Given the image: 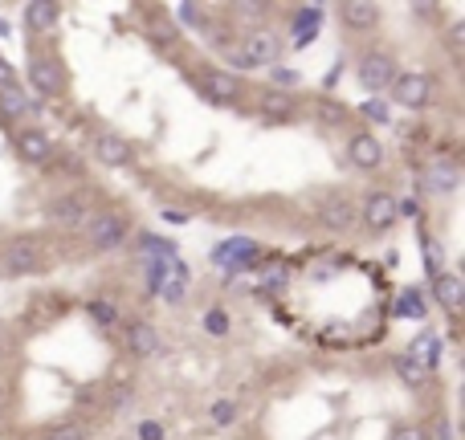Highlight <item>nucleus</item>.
<instances>
[{
    "label": "nucleus",
    "instance_id": "nucleus-1",
    "mask_svg": "<svg viewBox=\"0 0 465 440\" xmlns=\"http://www.w3.org/2000/svg\"><path fill=\"white\" fill-rule=\"evenodd\" d=\"M359 81H364L367 94L388 90V86L396 81V65H392V57H383V53H367L364 62H359Z\"/></svg>",
    "mask_w": 465,
    "mask_h": 440
},
{
    "label": "nucleus",
    "instance_id": "nucleus-2",
    "mask_svg": "<svg viewBox=\"0 0 465 440\" xmlns=\"http://www.w3.org/2000/svg\"><path fill=\"white\" fill-rule=\"evenodd\" d=\"M200 94L208 98V102H216V106H232L237 94H241V86H237V78L225 74V69H204V74H200Z\"/></svg>",
    "mask_w": 465,
    "mask_h": 440
},
{
    "label": "nucleus",
    "instance_id": "nucleus-3",
    "mask_svg": "<svg viewBox=\"0 0 465 440\" xmlns=\"http://www.w3.org/2000/svg\"><path fill=\"white\" fill-rule=\"evenodd\" d=\"M392 94H396L400 106H408V111H420L432 94V81L425 74H400V81H392Z\"/></svg>",
    "mask_w": 465,
    "mask_h": 440
},
{
    "label": "nucleus",
    "instance_id": "nucleus-4",
    "mask_svg": "<svg viewBox=\"0 0 465 440\" xmlns=\"http://www.w3.org/2000/svg\"><path fill=\"white\" fill-rule=\"evenodd\" d=\"M41 244L37 241H13L9 244V249H4V269H9V273H37V269H41Z\"/></svg>",
    "mask_w": 465,
    "mask_h": 440
},
{
    "label": "nucleus",
    "instance_id": "nucleus-5",
    "mask_svg": "<svg viewBox=\"0 0 465 440\" xmlns=\"http://www.w3.org/2000/svg\"><path fill=\"white\" fill-rule=\"evenodd\" d=\"M127 241V225H123V216H99L94 225H90V244L94 249H118V244Z\"/></svg>",
    "mask_w": 465,
    "mask_h": 440
},
{
    "label": "nucleus",
    "instance_id": "nucleus-6",
    "mask_svg": "<svg viewBox=\"0 0 465 440\" xmlns=\"http://www.w3.org/2000/svg\"><path fill=\"white\" fill-rule=\"evenodd\" d=\"M241 57H245V65H250V69H257V65H269L274 57H278V37H274V33H253L250 41L241 45Z\"/></svg>",
    "mask_w": 465,
    "mask_h": 440
},
{
    "label": "nucleus",
    "instance_id": "nucleus-7",
    "mask_svg": "<svg viewBox=\"0 0 465 440\" xmlns=\"http://www.w3.org/2000/svg\"><path fill=\"white\" fill-rule=\"evenodd\" d=\"M253 257H257V241H250V237H232V241H225L213 253V261L225 265V269H237V265H245V261H253Z\"/></svg>",
    "mask_w": 465,
    "mask_h": 440
},
{
    "label": "nucleus",
    "instance_id": "nucleus-8",
    "mask_svg": "<svg viewBox=\"0 0 465 440\" xmlns=\"http://www.w3.org/2000/svg\"><path fill=\"white\" fill-rule=\"evenodd\" d=\"M400 216V204L392 200L388 192H371L367 196V204H364V220L371 228H388L392 220Z\"/></svg>",
    "mask_w": 465,
    "mask_h": 440
},
{
    "label": "nucleus",
    "instance_id": "nucleus-9",
    "mask_svg": "<svg viewBox=\"0 0 465 440\" xmlns=\"http://www.w3.org/2000/svg\"><path fill=\"white\" fill-rule=\"evenodd\" d=\"M29 81H33L41 94H57L62 90V65L53 57H33L29 62Z\"/></svg>",
    "mask_w": 465,
    "mask_h": 440
},
{
    "label": "nucleus",
    "instance_id": "nucleus-10",
    "mask_svg": "<svg viewBox=\"0 0 465 440\" xmlns=\"http://www.w3.org/2000/svg\"><path fill=\"white\" fill-rule=\"evenodd\" d=\"M347 151H351V163H355V167H380L383 163V147L376 143L371 135H355Z\"/></svg>",
    "mask_w": 465,
    "mask_h": 440
},
{
    "label": "nucleus",
    "instance_id": "nucleus-11",
    "mask_svg": "<svg viewBox=\"0 0 465 440\" xmlns=\"http://www.w3.org/2000/svg\"><path fill=\"white\" fill-rule=\"evenodd\" d=\"M408 359H416L425 371H429V367H437V363H441V339H437L432 330L416 334V339H413V351H408Z\"/></svg>",
    "mask_w": 465,
    "mask_h": 440
},
{
    "label": "nucleus",
    "instance_id": "nucleus-12",
    "mask_svg": "<svg viewBox=\"0 0 465 440\" xmlns=\"http://www.w3.org/2000/svg\"><path fill=\"white\" fill-rule=\"evenodd\" d=\"M50 216L57 220V225H82L86 220V200L82 196H62V200H53V208H50Z\"/></svg>",
    "mask_w": 465,
    "mask_h": 440
},
{
    "label": "nucleus",
    "instance_id": "nucleus-13",
    "mask_svg": "<svg viewBox=\"0 0 465 440\" xmlns=\"http://www.w3.org/2000/svg\"><path fill=\"white\" fill-rule=\"evenodd\" d=\"M429 184L437 188V192H453V188L461 184V171H457V163L432 159V163H429Z\"/></svg>",
    "mask_w": 465,
    "mask_h": 440
},
{
    "label": "nucleus",
    "instance_id": "nucleus-14",
    "mask_svg": "<svg viewBox=\"0 0 465 440\" xmlns=\"http://www.w3.org/2000/svg\"><path fill=\"white\" fill-rule=\"evenodd\" d=\"M461 298H465V281L457 273H441L437 277V302L445 310H457L461 306Z\"/></svg>",
    "mask_w": 465,
    "mask_h": 440
},
{
    "label": "nucleus",
    "instance_id": "nucleus-15",
    "mask_svg": "<svg viewBox=\"0 0 465 440\" xmlns=\"http://www.w3.org/2000/svg\"><path fill=\"white\" fill-rule=\"evenodd\" d=\"M323 220H327L331 228H339V232L351 228L355 225V208H351V200H343V196H339V200H327V204H323Z\"/></svg>",
    "mask_w": 465,
    "mask_h": 440
},
{
    "label": "nucleus",
    "instance_id": "nucleus-16",
    "mask_svg": "<svg viewBox=\"0 0 465 440\" xmlns=\"http://www.w3.org/2000/svg\"><path fill=\"white\" fill-rule=\"evenodd\" d=\"M99 159L111 163V167H123V163L131 159V147L123 143L118 135H102L99 139Z\"/></svg>",
    "mask_w": 465,
    "mask_h": 440
},
{
    "label": "nucleus",
    "instance_id": "nucleus-17",
    "mask_svg": "<svg viewBox=\"0 0 465 440\" xmlns=\"http://www.w3.org/2000/svg\"><path fill=\"white\" fill-rule=\"evenodd\" d=\"M131 351L135 355H155L159 351V334H155V326H147V322H135L131 326Z\"/></svg>",
    "mask_w": 465,
    "mask_h": 440
},
{
    "label": "nucleus",
    "instance_id": "nucleus-18",
    "mask_svg": "<svg viewBox=\"0 0 465 440\" xmlns=\"http://www.w3.org/2000/svg\"><path fill=\"white\" fill-rule=\"evenodd\" d=\"M184 281H188V273H184V265L176 261V265L167 269V277L159 281V290H155V293H159L164 302H180V298H184Z\"/></svg>",
    "mask_w": 465,
    "mask_h": 440
},
{
    "label": "nucleus",
    "instance_id": "nucleus-19",
    "mask_svg": "<svg viewBox=\"0 0 465 440\" xmlns=\"http://www.w3.org/2000/svg\"><path fill=\"white\" fill-rule=\"evenodd\" d=\"M343 16H347V25H355V29H371V25H376V4L347 0V4H343Z\"/></svg>",
    "mask_w": 465,
    "mask_h": 440
},
{
    "label": "nucleus",
    "instance_id": "nucleus-20",
    "mask_svg": "<svg viewBox=\"0 0 465 440\" xmlns=\"http://www.w3.org/2000/svg\"><path fill=\"white\" fill-rule=\"evenodd\" d=\"M0 111L9 114V118H17V114H29L33 106H29V98H25L21 86H9V90H0Z\"/></svg>",
    "mask_w": 465,
    "mask_h": 440
},
{
    "label": "nucleus",
    "instance_id": "nucleus-21",
    "mask_svg": "<svg viewBox=\"0 0 465 440\" xmlns=\"http://www.w3.org/2000/svg\"><path fill=\"white\" fill-rule=\"evenodd\" d=\"M318 16H323L318 9H302V13L294 16V41H298V45H306L318 33Z\"/></svg>",
    "mask_w": 465,
    "mask_h": 440
},
{
    "label": "nucleus",
    "instance_id": "nucleus-22",
    "mask_svg": "<svg viewBox=\"0 0 465 440\" xmlns=\"http://www.w3.org/2000/svg\"><path fill=\"white\" fill-rule=\"evenodd\" d=\"M21 151H25V159H45L50 155V139L41 130H25L21 135Z\"/></svg>",
    "mask_w": 465,
    "mask_h": 440
},
{
    "label": "nucleus",
    "instance_id": "nucleus-23",
    "mask_svg": "<svg viewBox=\"0 0 465 440\" xmlns=\"http://www.w3.org/2000/svg\"><path fill=\"white\" fill-rule=\"evenodd\" d=\"M396 375L404 379V383H408V388H420V383L429 379V371H425L416 359H408V355H400V359H396Z\"/></svg>",
    "mask_w": 465,
    "mask_h": 440
},
{
    "label": "nucleus",
    "instance_id": "nucleus-24",
    "mask_svg": "<svg viewBox=\"0 0 465 440\" xmlns=\"http://www.w3.org/2000/svg\"><path fill=\"white\" fill-rule=\"evenodd\" d=\"M262 111H266L269 118H286V114L294 111V98L282 94V90H269V94L262 98Z\"/></svg>",
    "mask_w": 465,
    "mask_h": 440
},
{
    "label": "nucleus",
    "instance_id": "nucleus-25",
    "mask_svg": "<svg viewBox=\"0 0 465 440\" xmlns=\"http://www.w3.org/2000/svg\"><path fill=\"white\" fill-rule=\"evenodd\" d=\"M25 13H29V21H33L37 29H53L57 25V4H50V0L45 4H29Z\"/></svg>",
    "mask_w": 465,
    "mask_h": 440
},
{
    "label": "nucleus",
    "instance_id": "nucleus-26",
    "mask_svg": "<svg viewBox=\"0 0 465 440\" xmlns=\"http://www.w3.org/2000/svg\"><path fill=\"white\" fill-rule=\"evenodd\" d=\"M232 420H237V404H232V400H216V404H213V424L229 428Z\"/></svg>",
    "mask_w": 465,
    "mask_h": 440
},
{
    "label": "nucleus",
    "instance_id": "nucleus-27",
    "mask_svg": "<svg viewBox=\"0 0 465 440\" xmlns=\"http://www.w3.org/2000/svg\"><path fill=\"white\" fill-rule=\"evenodd\" d=\"M90 314H94V322H102V326L118 322V310L111 306V302H90Z\"/></svg>",
    "mask_w": 465,
    "mask_h": 440
},
{
    "label": "nucleus",
    "instance_id": "nucleus-28",
    "mask_svg": "<svg viewBox=\"0 0 465 440\" xmlns=\"http://www.w3.org/2000/svg\"><path fill=\"white\" fill-rule=\"evenodd\" d=\"M441 265H445V257H441V244H437V241H429V244H425V269L441 277Z\"/></svg>",
    "mask_w": 465,
    "mask_h": 440
},
{
    "label": "nucleus",
    "instance_id": "nucleus-29",
    "mask_svg": "<svg viewBox=\"0 0 465 440\" xmlns=\"http://www.w3.org/2000/svg\"><path fill=\"white\" fill-rule=\"evenodd\" d=\"M204 330H208V334H225V330H229V318H225V310H208V318H204Z\"/></svg>",
    "mask_w": 465,
    "mask_h": 440
},
{
    "label": "nucleus",
    "instance_id": "nucleus-30",
    "mask_svg": "<svg viewBox=\"0 0 465 440\" xmlns=\"http://www.w3.org/2000/svg\"><path fill=\"white\" fill-rule=\"evenodd\" d=\"M364 114L371 118V123H388V106H383V102H376V98H371V102H364Z\"/></svg>",
    "mask_w": 465,
    "mask_h": 440
},
{
    "label": "nucleus",
    "instance_id": "nucleus-31",
    "mask_svg": "<svg viewBox=\"0 0 465 440\" xmlns=\"http://www.w3.org/2000/svg\"><path fill=\"white\" fill-rule=\"evenodd\" d=\"M176 13H180V16H184V25H192V29H200V25H204V21H200V9H196V4H180Z\"/></svg>",
    "mask_w": 465,
    "mask_h": 440
},
{
    "label": "nucleus",
    "instance_id": "nucleus-32",
    "mask_svg": "<svg viewBox=\"0 0 465 440\" xmlns=\"http://www.w3.org/2000/svg\"><path fill=\"white\" fill-rule=\"evenodd\" d=\"M139 440H164V428H159L155 420H143L139 424Z\"/></svg>",
    "mask_w": 465,
    "mask_h": 440
},
{
    "label": "nucleus",
    "instance_id": "nucleus-33",
    "mask_svg": "<svg viewBox=\"0 0 465 440\" xmlns=\"http://www.w3.org/2000/svg\"><path fill=\"white\" fill-rule=\"evenodd\" d=\"M9 86H17V78H13V69H9V62L0 57V90H9Z\"/></svg>",
    "mask_w": 465,
    "mask_h": 440
},
{
    "label": "nucleus",
    "instance_id": "nucleus-34",
    "mask_svg": "<svg viewBox=\"0 0 465 440\" xmlns=\"http://www.w3.org/2000/svg\"><path fill=\"white\" fill-rule=\"evenodd\" d=\"M164 220H167V225H188V212H180V208H164Z\"/></svg>",
    "mask_w": 465,
    "mask_h": 440
},
{
    "label": "nucleus",
    "instance_id": "nucleus-35",
    "mask_svg": "<svg viewBox=\"0 0 465 440\" xmlns=\"http://www.w3.org/2000/svg\"><path fill=\"white\" fill-rule=\"evenodd\" d=\"M50 440H82V432H78V428H57Z\"/></svg>",
    "mask_w": 465,
    "mask_h": 440
},
{
    "label": "nucleus",
    "instance_id": "nucleus-36",
    "mask_svg": "<svg viewBox=\"0 0 465 440\" xmlns=\"http://www.w3.org/2000/svg\"><path fill=\"white\" fill-rule=\"evenodd\" d=\"M396 440H425V432H420V428H400Z\"/></svg>",
    "mask_w": 465,
    "mask_h": 440
}]
</instances>
